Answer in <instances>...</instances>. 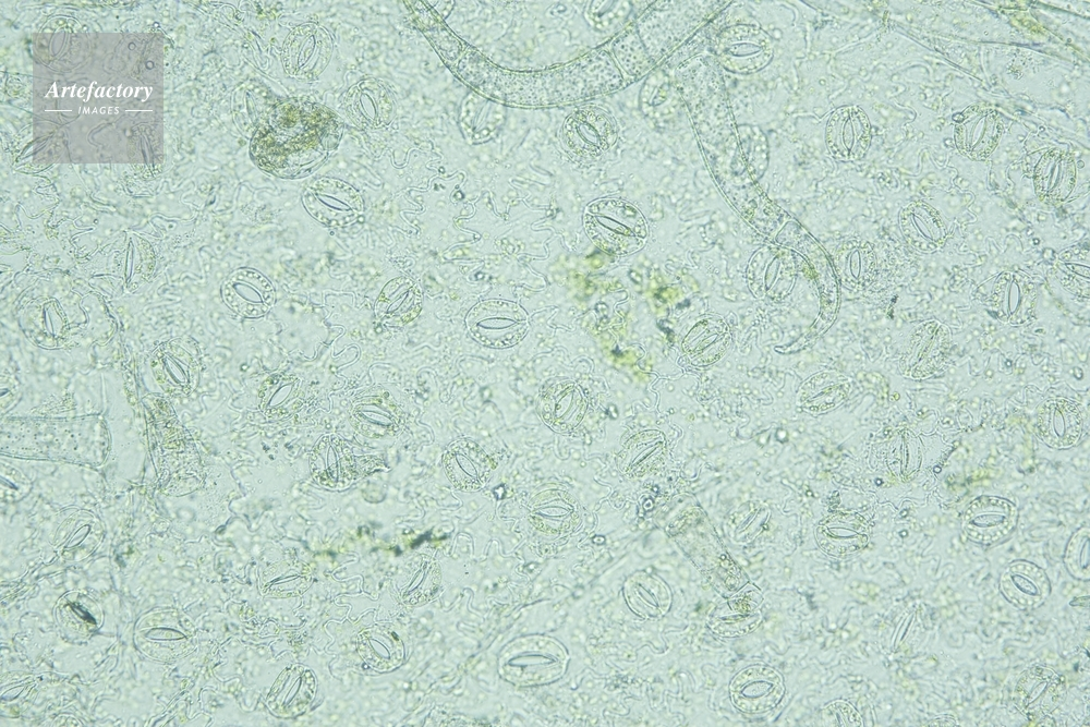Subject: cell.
Masks as SVG:
<instances>
[{
    "instance_id": "obj_1",
    "label": "cell",
    "mask_w": 1090,
    "mask_h": 727,
    "mask_svg": "<svg viewBox=\"0 0 1090 727\" xmlns=\"http://www.w3.org/2000/svg\"><path fill=\"white\" fill-rule=\"evenodd\" d=\"M342 123L329 108L306 97L275 102L251 142L256 165L279 178L314 173L337 150Z\"/></svg>"
},
{
    "instance_id": "obj_2",
    "label": "cell",
    "mask_w": 1090,
    "mask_h": 727,
    "mask_svg": "<svg viewBox=\"0 0 1090 727\" xmlns=\"http://www.w3.org/2000/svg\"><path fill=\"white\" fill-rule=\"evenodd\" d=\"M713 59L719 68L739 75L761 71L773 59L771 35L754 24H732L720 29L712 41Z\"/></svg>"
},
{
    "instance_id": "obj_3",
    "label": "cell",
    "mask_w": 1090,
    "mask_h": 727,
    "mask_svg": "<svg viewBox=\"0 0 1090 727\" xmlns=\"http://www.w3.org/2000/svg\"><path fill=\"white\" fill-rule=\"evenodd\" d=\"M332 49V39L323 26L303 24L286 38L281 54L283 69L292 77L314 80L325 70Z\"/></svg>"
},
{
    "instance_id": "obj_4",
    "label": "cell",
    "mask_w": 1090,
    "mask_h": 727,
    "mask_svg": "<svg viewBox=\"0 0 1090 727\" xmlns=\"http://www.w3.org/2000/svg\"><path fill=\"white\" fill-rule=\"evenodd\" d=\"M307 211L326 226H344L363 213L359 192L346 182L323 178L310 185L304 193Z\"/></svg>"
},
{
    "instance_id": "obj_5",
    "label": "cell",
    "mask_w": 1090,
    "mask_h": 727,
    "mask_svg": "<svg viewBox=\"0 0 1090 727\" xmlns=\"http://www.w3.org/2000/svg\"><path fill=\"white\" fill-rule=\"evenodd\" d=\"M586 226L596 243L610 250L634 241L642 232L637 210L615 199L591 205L586 214Z\"/></svg>"
},
{
    "instance_id": "obj_6",
    "label": "cell",
    "mask_w": 1090,
    "mask_h": 727,
    "mask_svg": "<svg viewBox=\"0 0 1090 727\" xmlns=\"http://www.w3.org/2000/svg\"><path fill=\"white\" fill-rule=\"evenodd\" d=\"M824 141L829 154L837 159L862 157L871 143L869 118L857 106L835 109L826 121Z\"/></svg>"
},
{
    "instance_id": "obj_7",
    "label": "cell",
    "mask_w": 1090,
    "mask_h": 727,
    "mask_svg": "<svg viewBox=\"0 0 1090 727\" xmlns=\"http://www.w3.org/2000/svg\"><path fill=\"white\" fill-rule=\"evenodd\" d=\"M343 108L350 120L362 129H384L396 114V101L388 86L366 78L346 94Z\"/></svg>"
},
{
    "instance_id": "obj_8",
    "label": "cell",
    "mask_w": 1090,
    "mask_h": 727,
    "mask_svg": "<svg viewBox=\"0 0 1090 727\" xmlns=\"http://www.w3.org/2000/svg\"><path fill=\"white\" fill-rule=\"evenodd\" d=\"M784 693L782 676L773 668L753 665L738 673L731 684L734 704L747 713H763L775 707Z\"/></svg>"
},
{
    "instance_id": "obj_9",
    "label": "cell",
    "mask_w": 1090,
    "mask_h": 727,
    "mask_svg": "<svg viewBox=\"0 0 1090 727\" xmlns=\"http://www.w3.org/2000/svg\"><path fill=\"white\" fill-rule=\"evenodd\" d=\"M561 138L572 152L597 156L616 141L615 122L601 109L574 111L562 125Z\"/></svg>"
},
{
    "instance_id": "obj_10",
    "label": "cell",
    "mask_w": 1090,
    "mask_h": 727,
    "mask_svg": "<svg viewBox=\"0 0 1090 727\" xmlns=\"http://www.w3.org/2000/svg\"><path fill=\"white\" fill-rule=\"evenodd\" d=\"M957 129V137L961 141L959 146L972 150L990 148L997 140V121L986 111L971 112Z\"/></svg>"
}]
</instances>
